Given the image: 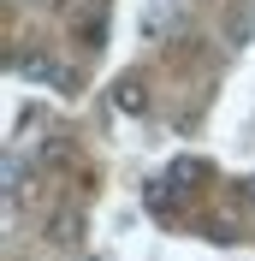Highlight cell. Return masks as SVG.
Here are the masks:
<instances>
[{
  "label": "cell",
  "mask_w": 255,
  "mask_h": 261,
  "mask_svg": "<svg viewBox=\"0 0 255 261\" xmlns=\"http://www.w3.org/2000/svg\"><path fill=\"white\" fill-rule=\"evenodd\" d=\"M48 244H54V249H78V244H83V214L60 208V214L48 220Z\"/></svg>",
  "instance_id": "1"
},
{
  "label": "cell",
  "mask_w": 255,
  "mask_h": 261,
  "mask_svg": "<svg viewBox=\"0 0 255 261\" xmlns=\"http://www.w3.org/2000/svg\"><path fill=\"white\" fill-rule=\"evenodd\" d=\"M18 77H24V83H54V77H60V65H54L42 48H30V54H18Z\"/></svg>",
  "instance_id": "2"
},
{
  "label": "cell",
  "mask_w": 255,
  "mask_h": 261,
  "mask_svg": "<svg viewBox=\"0 0 255 261\" xmlns=\"http://www.w3.org/2000/svg\"><path fill=\"white\" fill-rule=\"evenodd\" d=\"M113 107H119V113H143V107H148L143 77H119V83H113Z\"/></svg>",
  "instance_id": "3"
},
{
  "label": "cell",
  "mask_w": 255,
  "mask_h": 261,
  "mask_svg": "<svg viewBox=\"0 0 255 261\" xmlns=\"http://www.w3.org/2000/svg\"><path fill=\"white\" fill-rule=\"evenodd\" d=\"M36 161H42V166H71V143H65V137H48Z\"/></svg>",
  "instance_id": "4"
},
{
  "label": "cell",
  "mask_w": 255,
  "mask_h": 261,
  "mask_svg": "<svg viewBox=\"0 0 255 261\" xmlns=\"http://www.w3.org/2000/svg\"><path fill=\"white\" fill-rule=\"evenodd\" d=\"M172 178H202V161H172Z\"/></svg>",
  "instance_id": "5"
},
{
  "label": "cell",
  "mask_w": 255,
  "mask_h": 261,
  "mask_svg": "<svg viewBox=\"0 0 255 261\" xmlns=\"http://www.w3.org/2000/svg\"><path fill=\"white\" fill-rule=\"evenodd\" d=\"M243 36H249V12L238 6V12H232V42H243Z\"/></svg>",
  "instance_id": "6"
},
{
  "label": "cell",
  "mask_w": 255,
  "mask_h": 261,
  "mask_svg": "<svg viewBox=\"0 0 255 261\" xmlns=\"http://www.w3.org/2000/svg\"><path fill=\"white\" fill-rule=\"evenodd\" d=\"M249 208H255V178H249Z\"/></svg>",
  "instance_id": "7"
}]
</instances>
